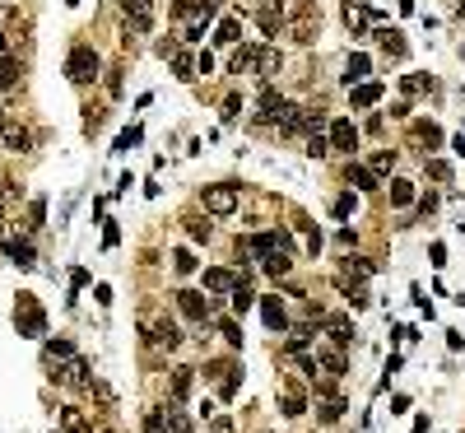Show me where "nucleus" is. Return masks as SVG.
I'll use <instances>...</instances> for the list:
<instances>
[{"mask_svg":"<svg viewBox=\"0 0 465 433\" xmlns=\"http://www.w3.org/2000/svg\"><path fill=\"white\" fill-rule=\"evenodd\" d=\"M261 317L270 331H289V312H284V303L279 298H261Z\"/></svg>","mask_w":465,"mask_h":433,"instance_id":"obj_9","label":"nucleus"},{"mask_svg":"<svg viewBox=\"0 0 465 433\" xmlns=\"http://www.w3.org/2000/svg\"><path fill=\"white\" fill-rule=\"evenodd\" d=\"M340 415H344V396H335V391L321 396V424H335Z\"/></svg>","mask_w":465,"mask_h":433,"instance_id":"obj_22","label":"nucleus"},{"mask_svg":"<svg viewBox=\"0 0 465 433\" xmlns=\"http://www.w3.org/2000/svg\"><path fill=\"white\" fill-rule=\"evenodd\" d=\"M15 326H19V336H46V312L37 308V298H33V294H19Z\"/></svg>","mask_w":465,"mask_h":433,"instance_id":"obj_1","label":"nucleus"},{"mask_svg":"<svg viewBox=\"0 0 465 433\" xmlns=\"http://www.w3.org/2000/svg\"><path fill=\"white\" fill-rule=\"evenodd\" d=\"M61 429H65V433H89L93 424H89V415H84V410L65 405V410H61Z\"/></svg>","mask_w":465,"mask_h":433,"instance_id":"obj_12","label":"nucleus"},{"mask_svg":"<svg viewBox=\"0 0 465 433\" xmlns=\"http://www.w3.org/2000/svg\"><path fill=\"white\" fill-rule=\"evenodd\" d=\"M284 108H289V98H284V93L275 89V84H265L261 89V98H256V122H279V117H284Z\"/></svg>","mask_w":465,"mask_h":433,"instance_id":"obj_3","label":"nucleus"},{"mask_svg":"<svg viewBox=\"0 0 465 433\" xmlns=\"http://www.w3.org/2000/svg\"><path fill=\"white\" fill-rule=\"evenodd\" d=\"M33 145V136L24 131V126H5V149H15V154H24Z\"/></svg>","mask_w":465,"mask_h":433,"instance_id":"obj_21","label":"nucleus"},{"mask_svg":"<svg viewBox=\"0 0 465 433\" xmlns=\"http://www.w3.org/2000/svg\"><path fill=\"white\" fill-rule=\"evenodd\" d=\"M144 5H154V0H144Z\"/></svg>","mask_w":465,"mask_h":433,"instance_id":"obj_52","label":"nucleus"},{"mask_svg":"<svg viewBox=\"0 0 465 433\" xmlns=\"http://www.w3.org/2000/svg\"><path fill=\"white\" fill-rule=\"evenodd\" d=\"M177 308H182L191 322H210V298H205V294H191V289H182V294H177Z\"/></svg>","mask_w":465,"mask_h":433,"instance_id":"obj_5","label":"nucleus"},{"mask_svg":"<svg viewBox=\"0 0 465 433\" xmlns=\"http://www.w3.org/2000/svg\"><path fill=\"white\" fill-rule=\"evenodd\" d=\"M391 168H396V154H387V149L372 154V172H391Z\"/></svg>","mask_w":465,"mask_h":433,"instance_id":"obj_40","label":"nucleus"},{"mask_svg":"<svg viewBox=\"0 0 465 433\" xmlns=\"http://www.w3.org/2000/svg\"><path fill=\"white\" fill-rule=\"evenodd\" d=\"M307 154H312V158H326V154H330V140H326L321 131H316V136L307 140Z\"/></svg>","mask_w":465,"mask_h":433,"instance_id":"obj_35","label":"nucleus"},{"mask_svg":"<svg viewBox=\"0 0 465 433\" xmlns=\"http://www.w3.org/2000/svg\"><path fill=\"white\" fill-rule=\"evenodd\" d=\"M228 65H232V75H242V70H251V65H256V47H237Z\"/></svg>","mask_w":465,"mask_h":433,"instance_id":"obj_28","label":"nucleus"},{"mask_svg":"<svg viewBox=\"0 0 465 433\" xmlns=\"http://www.w3.org/2000/svg\"><path fill=\"white\" fill-rule=\"evenodd\" d=\"M261 265H265V275H289V270H294V256H289V252H270V256H261Z\"/></svg>","mask_w":465,"mask_h":433,"instance_id":"obj_15","label":"nucleus"},{"mask_svg":"<svg viewBox=\"0 0 465 433\" xmlns=\"http://www.w3.org/2000/svg\"><path fill=\"white\" fill-rule=\"evenodd\" d=\"M391 205H414V182L396 177V182H391Z\"/></svg>","mask_w":465,"mask_h":433,"instance_id":"obj_26","label":"nucleus"},{"mask_svg":"<svg viewBox=\"0 0 465 433\" xmlns=\"http://www.w3.org/2000/svg\"><path fill=\"white\" fill-rule=\"evenodd\" d=\"M135 140H140V126H130V131H126V136L117 140V149H130V145H135Z\"/></svg>","mask_w":465,"mask_h":433,"instance_id":"obj_48","label":"nucleus"},{"mask_svg":"<svg viewBox=\"0 0 465 433\" xmlns=\"http://www.w3.org/2000/svg\"><path fill=\"white\" fill-rule=\"evenodd\" d=\"M275 70H279V51H275V47H261V51H256V75L270 79Z\"/></svg>","mask_w":465,"mask_h":433,"instance_id":"obj_19","label":"nucleus"},{"mask_svg":"<svg viewBox=\"0 0 465 433\" xmlns=\"http://www.w3.org/2000/svg\"><path fill=\"white\" fill-rule=\"evenodd\" d=\"M158 433H191V419H186V410L168 405V410H163V429H158Z\"/></svg>","mask_w":465,"mask_h":433,"instance_id":"obj_14","label":"nucleus"},{"mask_svg":"<svg viewBox=\"0 0 465 433\" xmlns=\"http://www.w3.org/2000/svg\"><path fill=\"white\" fill-rule=\"evenodd\" d=\"M461 233H465V224H461Z\"/></svg>","mask_w":465,"mask_h":433,"instance_id":"obj_54","label":"nucleus"},{"mask_svg":"<svg viewBox=\"0 0 465 433\" xmlns=\"http://www.w3.org/2000/svg\"><path fill=\"white\" fill-rule=\"evenodd\" d=\"M326 331H330V341H335V345H340V350H344V345H354V326H349V322H344V317H335V322H330V326H326Z\"/></svg>","mask_w":465,"mask_h":433,"instance_id":"obj_24","label":"nucleus"},{"mask_svg":"<svg viewBox=\"0 0 465 433\" xmlns=\"http://www.w3.org/2000/svg\"><path fill=\"white\" fill-rule=\"evenodd\" d=\"M210 433H232V419L228 415H214V419H210Z\"/></svg>","mask_w":465,"mask_h":433,"instance_id":"obj_45","label":"nucleus"},{"mask_svg":"<svg viewBox=\"0 0 465 433\" xmlns=\"http://www.w3.org/2000/svg\"><path fill=\"white\" fill-rule=\"evenodd\" d=\"M65 75H70V84H93V79H98V51L79 42L75 51L65 56Z\"/></svg>","mask_w":465,"mask_h":433,"instance_id":"obj_2","label":"nucleus"},{"mask_svg":"<svg viewBox=\"0 0 465 433\" xmlns=\"http://www.w3.org/2000/svg\"><path fill=\"white\" fill-rule=\"evenodd\" d=\"M5 47H10V33H0V56H5Z\"/></svg>","mask_w":465,"mask_h":433,"instance_id":"obj_49","label":"nucleus"},{"mask_svg":"<svg viewBox=\"0 0 465 433\" xmlns=\"http://www.w3.org/2000/svg\"><path fill=\"white\" fill-rule=\"evenodd\" d=\"M316 363H321V368L330 373V377H340V373H344V354H321Z\"/></svg>","mask_w":465,"mask_h":433,"instance_id":"obj_36","label":"nucleus"},{"mask_svg":"<svg viewBox=\"0 0 465 433\" xmlns=\"http://www.w3.org/2000/svg\"><path fill=\"white\" fill-rule=\"evenodd\" d=\"M0 126H5V117H0Z\"/></svg>","mask_w":465,"mask_h":433,"instance_id":"obj_53","label":"nucleus"},{"mask_svg":"<svg viewBox=\"0 0 465 433\" xmlns=\"http://www.w3.org/2000/svg\"><path fill=\"white\" fill-rule=\"evenodd\" d=\"M428 177L433 182H451V163L447 158H428Z\"/></svg>","mask_w":465,"mask_h":433,"instance_id":"obj_34","label":"nucleus"},{"mask_svg":"<svg viewBox=\"0 0 465 433\" xmlns=\"http://www.w3.org/2000/svg\"><path fill=\"white\" fill-rule=\"evenodd\" d=\"M344 24L354 28V38H363V28L372 24V10L368 5H358V0H349V5H344Z\"/></svg>","mask_w":465,"mask_h":433,"instance_id":"obj_10","label":"nucleus"},{"mask_svg":"<svg viewBox=\"0 0 465 433\" xmlns=\"http://www.w3.org/2000/svg\"><path fill=\"white\" fill-rule=\"evenodd\" d=\"M232 284H237V279H232L228 270H223V265H214V270H205V289H210V294H228Z\"/></svg>","mask_w":465,"mask_h":433,"instance_id":"obj_13","label":"nucleus"},{"mask_svg":"<svg viewBox=\"0 0 465 433\" xmlns=\"http://www.w3.org/2000/svg\"><path fill=\"white\" fill-rule=\"evenodd\" d=\"M414 136L423 140V145H428V149H437V145H442V131H437L433 122H418V126H414Z\"/></svg>","mask_w":465,"mask_h":433,"instance_id":"obj_31","label":"nucleus"},{"mask_svg":"<svg viewBox=\"0 0 465 433\" xmlns=\"http://www.w3.org/2000/svg\"><path fill=\"white\" fill-rule=\"evenodd\" d=\"M0 247H5V256H10L15 265H33V243H24V238H10V233H5V238H0Z\"/></svg>","mask_w":465,"mask_h":433,"instance_id":"obj_8","label":"nucleus"},{"mask_svg":"<svg viewBox=\"0 0 465 433\" xmlns=\"http://www.w3.org/2000/svg\"><path fill=\"white\" fill-rule=\"evenodd\" d=\"M46 354L51 359H70L75 350H70V341H46Z\"/></svg>","mask_w":465,"mask_h":433,"instance_id":"obj_41","label":"nucleus"},{"mask_svg":"<svg viewBox=\"0 0 465 433\" xmlns=\"http://www.w3.org/2000/svg\"><path fill=\"white\" fill-rule=\"evenodd\" d=\"M349 210H354V196H340L335 201V219H349Z\"/></svg>","mask_w":465,"mask_h":433,"instance_id":"obj_46","label":"nucleus"},{"mask_svg":"<svg viewBox=\"0 0 465 433\" xmlns=\"http://www.w3.org/2000/svg\"><path fill=\"white\" fill-rule=\"evenodd\" d=\"M205 210L210 215H232L237 210V186H205Z\"/></svg>","mask_w":465,"mask_h":433,"instance_id":"obj_4","label":"nucleus"},{"mask_svg":"<svg viewBox=\"0 0 465 433\" xmlns=\"http://www.w3.org/2000/svg\"><path fill=\"white\" fill-rule=\"evenodd\" d=\"M186 233H191L196 243H205V238H210V224H205V219H186Z\"/></svg>","mask_w":465,"mask_h":433,"instance_id":"obj_39","label":"nucleus"},{"mask_svg":"<svg viewBox=\"0 0 465 433\" xmlns=\"http://www.w3.org/2000/svg\"><path fill=\"white\" fill-rule=\"evenodd\" d=\"M382 98V84H372V79H363V84H354V108H372Z\"/></svg>","mask_w":465,"mask_h":433,"instance_id":"obj_18","label":"nucleus"},{"mask_svg":"<svg viewBox=\"0 0 465 433\" xmlns=\"http://www.w3.org/2000/svg\"><path fill=\"white\" fill-rule=\"evenodd\" d=\"M372 38H377V42H382V51H387V56H396V61L409 51V47H405V38H400V28H377Z\"/></svg>","mask_w":465,"mask_h":433,"instance_id":"obj_11","label":"nucleus"},{"mask_svg":"<svg viewBox=\"0 0 465 433\" xmlns=\"http://www.w3.org/2000/svg\"><path fill=\"white\" fill-rule=\"evenodd\" d=\"M349 182H354L358 191H377V172L363 168V163H349Z\"/></svg>","mask_w":465,"mask_h":433,"instance_id":"obj_20","label":"nucleus"},{"mask_svg":"<svg viewBox=\"0 0 465 433\" xmlns=\"http://www.w3.org/2000/svg\"><path fill=\"white\" fill-rule=\"evenodd\" d=\"M349 275L368 279V275H372V261H363V256H354V261H349Z\"/></svg>","mask_w":465,"mask_h":433,"instance_id":"obj_42","label":"nucleus"},{"mask_svg":"<svg viewBox=\"0 0 465 433\" xmlns=\"http://www.w3.org/2000/svg\"><path fill=\"white\" fill-rule=\"evenodd\" d=\"M228 294H232V312H237V317L256 308V294H251V289H247V279H242V284H232Z\"/></svg>","mask_w":465,"mask_h":433,"instance_id":"obj_17","label":"nucleus"},{"mask_svg":"<svg viewBox=\"0 0 465 433\" xmlns=\"http://www.w3.org/2000/svg\"><path fill=\"white\" fill-rule=\"evenodd\" d=\"M256 19H261V28H265V33H275V28H279V19H284V15H279L275 5H265V10H261Z\"/></svg>","mask_w":465,"mask_h":433,"instance_id":"obj_37","label":"nucleus"},{"mask_svg":"<svg viewBox=\"0 0 465 433\" xmlns=\"http://www.w3.org/2000/svg\"><path fill=\"white\" fill-rule=\"evenodd\" d=\"M191 396V368H177L172 373V401H186Z\"/></svg>","mask_w":465,"mask_h":433,"instance_id":"obj_29","label":"nucleus"},{"mask_svg":"<svg viewBox=\"0 0 465 433\" xmlns=\"http://www.w3.org/2000/svg\"><path fill=\"white\" fill-rule=\"evenodd\" d=\"M196 70H201V75H210V70H214V56H210V51H201V56H196Z\"/></svg>","mask_w":465,"mask_h":433,"instance_id":"obj_47","label":"nucleus"},{"mask_svg":"<svg viewBox=\"0 0 465 433\" xmlns=\"http://www.w3.org/2000/svg\"><path fill=\"white\" fill-rule=\"evenodd\" d=\"M172 65H177V75L182 79H191V70H196V61H191L186 51H172Z\"/></svg>","mask_w":465,"mask_h":433,"instance_id":"obj_38","label":"nucleus"},{"mask_svg":"<svg viewBox=\"0 0 465 433\" xmlns=\"http://www.w3.org/2000/svg\"><path fill=\"white\" fill-rule=\"evenodd\" d=\"M461 15H465V0H461Z\"/></svg>","mask_w":465,"mask_h":433,"instance_id":"obj_51","label":"nucleus"},{"mask_svg":"<svg viewBox=\"0 0 465 433\" xmlns=\"http://www.w3.org/2000/svg\"><path fill=\"white\" fill-rule=\"evenodd\" d=\"M326 140H330V149H344V154H349V149L358 145V131H354V122H344L340 117V122H330V136Z\"/></svg>","mask_w":465,"mask_h":433,"instance_id":"obj_6","label":"nucleus"},{"mask_svg":"<svg viewBox=\"0 0 465 433\" xmlns=\"http://www.w3.org/2000/svg\"><path fill=\"white\" fill-rule=\"evenodd\" d=\"M284 415H289V419L307 415V401H303V391H284Z\"/></svg>","mask_w":465,"mask_h":433,"instance_id":"obj_30","label":"nucleus"},{"mask_svg":"<svg viewBox=\"0 0 465 433\" xmlns=\"http://www.w3.org/2000/svg\"><path fill=\"white\" fill-rule=\"evenodd\" d=\"M368 70H372V61L363 56V51H354V56H349V65H344V79H349V84H363V79H368Z\"/></svg>","mask_w":465,"mask_h":433,"instance_id":"obj_16","label":"nucleus"},{"mask_svg":"<svg viewBox=\"0 0 465 433\" xmlns=\"http://www.w3.org/2000/svg\"><path fill=\"white\" fill-rule=\"evenodd\" d=\"M237 33H242V19H223V24L214 28V42L228 47V42H237Z\"/></svg>","mask_w":465,"mask_h":433,"instance_id":"obj_25","label":"nucleus"},{"mask_svg":"<svg viewBox=\"0 0 465 433\" xmlns=\"http://www.w3.org/2000/svg\"><path fill=\"white\" fill-rule=\"evenodd\" d=\"M154 341L168 345V350H177V345H182V331H177L172 322H158V326H154Z\"/></svg>","mask_w":465,"mask_h":433,"instance_id":"obj_27","label":"nucleus"},{"mask_svg":"<svg viewBox=\"0 0 465 433\" xmlns=\"http://www.w3.org/2000/svg\"><path fill=\"white\" fill-rule=\"evenodd\" d=\"M163 429V410H149V415H144V433H158Z\"/></svg>","mask_w":465,"mask_h":433,"instance_id":"obj_44","label":"nucleus"},{"mask_svg":"<svg viewBox=\"0 0 465 433\" xmlns=\"http://www.w3.org/2000/svg\"><path fill=\"white\" fill-rule=\"evenodd\" d=\"M219 336H223L228 345H242V326L232 322V317H219Z\"/></svg>","mask_w":465,"mask_h":433,"instance_id":"obj_33","label":"nucleus"},{"mask_svg":"<svg viewBox=\"0 0 465 433\" xmlns=\"http://www.w3.org/2000/svg\"><path fill=\"white\" fill-rule=\"evenodd\" d=\"M210 377L219 382V396H223V401L237 396V368H232V363H210Z\"/></svg>","mask_w":465,"mask_h":433,"instance_id":"obj_7","label":"nucleus"},{"mask_svg":"<svg viewBox=\"0 0 465 433\" xmlns=\"http://www.w3.org/2000/svg\"><path fill=\"white\" fill-rule=\"evenodd\" d=\"M65 5H79V0H65Z\"/></svg>","mask_w":465,"mask_h":433,"instance_id":"obj_50","label":"nucleus"},{"mask_svg":"<svg viewBox=\"0 0 465 433\" xmlns=\"http://www.w3.org/2000/svg\"><path fill=\"white\" fill-rule=\"evenodd\" d=\"M15 84H19V61L15 56H0V93L15 89Z\"/></svg>","mask_w":465,"mask_h":433,"instance_id":"obj_23","label":"nucleus"},{"mask_svg":"<svg viewBox=\"0 0 465 433\" xmlns=\"http://www.w3.org/2000/svg\"><path fill=\"white\" fill-rule=\"evenodd\" d=\"M400 89H405V93H418V89H428V79H418V75H405V79H400Z\"/></svg>","mask_w":465,"mask_h":433,"instance_id":"obj_43","label":"nucleus"},{"mask_svg":"<svg viewBox=\"0 0 465 433\" xmlns=\"http://www.w3.org/2000/svg\"><path fill=\"white\" fill-rule=\"evenodd\" d=\"M172 270H177V275H191V270H196V256H191L186 247H177L172 252Z\"/></svg>","mask_w":465,"mask_h":433,"instance_id":"obj_32","label":"nucleus"}]
</instances>
